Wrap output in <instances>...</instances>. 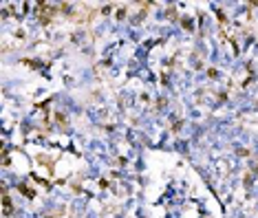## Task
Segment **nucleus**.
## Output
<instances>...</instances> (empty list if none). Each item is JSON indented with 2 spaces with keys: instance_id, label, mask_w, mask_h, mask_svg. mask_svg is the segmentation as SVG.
I'll list each match as a JSON object with an SVG mask.
<instances>
[{
  "instance_id": "nucleus-1",
  "label": "nucleus",
  "mask_w": 258,
  "mask_h": 218,
  "mask_svg": "<svg viewBox=\"0 0 258 218\" xmlns=\"http://www.w3.org/2000/svg\"><path fill=\"white\" fill-rule=\"evenodd\" d=\"M3 209H5V214H11V200H9L7 194L3 196Z\"/></svg>"
}]
</instances>
